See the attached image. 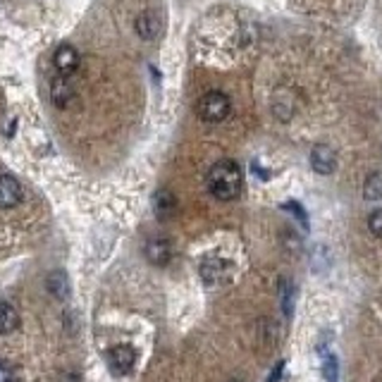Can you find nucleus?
Wrapping results in <instances>:
<instances>
[{
	"label": "nucleus",
	"mask_w": 382,
	"mask_h": 382,
	"mask_svg": "<svg viewBox=\"0 0 382 382\" xmlns=\"http://www.w3.org/2000/svg\"><path fill=\"white\" fill-rule=\"evenodd\" d=\"M206 186L218 201L237 198L241 193V189H244V175H241V167L234 163V160H218V163L208 170Z\"/></svg>",
	"instance_id": "1"
},
{
	"label": "nucleus",
	"mask_w": 382,
	"mask_h": 382,
	"mask_svg": "<svg viewBox=\"0 0 382 382\" xmlns=\"http://www.w3.org/2000/svg\"><path fill=\"white\" fill-rule=\"evenodd\" d=\"M198 115L203 122H223L230 115V98L223 91H208L198 100Z\"/></svg>",
	"instance_id": "2"
},
{
	"label": "nucleus",
	"mask_w": 382,
	"mask_h": 382,
	"mask_svg": "<svg viewBox=\"0 0 382 382\" xmlns=\"http://www.w3.org/2000/svg\"><path fill=\"white\" fill-rule=\"evenodd\" d=\"M198 272H201V277H203L206 285H220L232 275V263L216 253V256H206L203 260H201Z\"/></svg>",
	"instance_id": "3"
},
{
	"label": "nucleus",
	"mask_w": 382,
	"mask_h": 382,
	"mask_svg": "<svg viewBox=\"0 0 382 382\" xmlns=\"http://www.w3.org/2000/svg\"><path fill=\"white\" fill-rule=\"evenodd\" d=\"M146 258H149V263L151 265H158V267H165L167 263H170V258H172V246H170V241L167 239H149L146 241Z\"/></svg>",
	"instance_id": "4"
},
{
	"label": "nucleus",
	"mask_w": 382,
	"mask_h": 382,
	"mask_svg": "<svg viewBox=\"0 0 382 382\" xmlns=\"http://www.w3.org/2000/svg\"><path fill=\"white\" fill-rule=\"evenodd\" d=\"M53 63H55V70L60 72V77H72L79 67V53H77V48H72V46L65 43L55 51Z\"/></svg>",
	"instance_id": "5"
},
{
	"label": "nucleus",
	"mask_w": 382,
	"mask_h": 382,
	"mask_svg": "<svg viewBox=\"0 0 382 382\" xmlns=\"http://www.w3.org/2000/svg\"><path fill=\"white\" fill-rule=\"evenodd\" d=\"M311 165H313V170H316L318 175H330V172H334V167H337L334 151L330 149V146L318 144L316 149L311 151Z\"/></svg>",
	"instance_id": "6"
},
{
	"label": "nucleus",
	"mask_w": 382,
	"mask_h": 382,
	"mask_svg": "<svg viewBox=\"0 0 382 382\" xmlns=\"http://www.w3.org/2000/svg\"><path fill=\"white\" fill-rule=\"evenodd\" d=\"M108 359H110L112 371L129 373L134 368V361H137V351H134L129 344H117V346H112V349H110Z\"/></svg>",
	"instance_id": "7"
},
{
	"label": "nucleus",
	"mask_w": 382,
	"mask_h": 382,
	"mask_svg": "<svg viewBox=\"0 0 382 382\" xmlns=\"http://www.w3.org/2000/svg\"><path fill=\"white\" fill-rule=\"evenodd\" d=\"M22 201V186L15 177L0 175V208H15Z\"/></svg>",
	"instance_id": "8"
},
{
	"label": "nucleus",
	"mask_w": 382,
	"mask_h": 382,
	"mask_svg": "<svg viewBox=\"0 0 382 382\" xmlns=\"http://www.w3.org/2000/svg\"><path fill=\"white\" fill-rule=\"evenodd\" d=\"M153 211H156V216L160 220H167L175 216L177 211V198L175 193H172L170 189H160L156 191V196H153Z\"/></svg>",
	"instance_id": "9"
},
{
	"label": "nucleus",
	"mask_w": 382,
	"mask_h": 382,
	"mask_svg": "<svg viewBox=\"0 0 382 382\" xmlns=\"http://www.w3.org/2000/svg\"><path fill=\"white\" fill-rule=\"evenodd\" d=\"M137 33L146 41H153V38L160 33V19L153 15V12H144V15H139L137 19Z\"/></svg>",
	"instance_id": "10"
},
{
	"label": "nucleus",
	"mask_w": 382,
	"mask_h": 382,
	"mask_svg": "<svg viewBox=\"0 0 382 382\" xmlns=\"http://www.w3.org/2000/svg\"><path fill=\"white\" fill-rule=\"evenodd\" d=\"M17 325H19V316L15 306L8 304V301H0V334L17 330Z\"/></svg>",
	"instance_id": "11"
},
{
	"label": "nucleus",
	"mask_w": 382,
	"mask_h": 382,
	"mask_svg": "<svg viewBox=\"0 0 382 382\" xmlns=\"http://www.w3.org/2000/svg\"><path fill=\"white\" fill-rule=\"evenodd\" d=\"M364 193H366V198H371V201H380L382 198V175H380V172H375V175H371L366 179Z\"/></svg>",
	"instance_id": "12"
},
{
	"label": "nucleus",
	"mask_w": 382,
	"mask_h": 382,
	"mask_svg": "<svg viewBox=\"0 0 382 382\" xmlns=\"http://www.w3.org/2000/svg\"><path fill=\"white\" fill-rule=\"evenodd\" d=\"M65 82H67V77H58L55 82H53V100H55L58 105H65L67 100L72 98V89Z\"/></svg>",
	"instance_id": "13"
},
{
	"label": "nucleus",
	"mask_w": 382,
	"mask_h": 382,
	"mask_svg": "<svg viewBox=\"0 0 382 382\" xmlns=\"http://www.w3.org/2000/svg\"><path fill=\"white\" fill-rule=\"evenodd\" d=\"M48 290L55 294V297H67V292H70V285H67V277L65 272H53L48 277Z\"/></svg>",
	"instance_id": "14"
},
{
	"label": "nucleus",
	"mask_w": 382,
	"mask_h": 382,
	"mask_svg": "<svg viewBox=\"0 0 382 382\" xmlns=\"http://www.w3.org/2000/svg\"><path fill=\"white\" fill-rule=\"evenodd\" d=\"M368 227H371V232L375 234V237L382 239V208L371 213V218H368Z\"/></svg>",
	"instance_id": "15"
},
{
	"label": "nucleus",
	"mask_w": 382,
	"mask_h": 382,
	"mask_svg": "<svg viewBox=\"0 0 382 382\" xmlns=\"http://www.w3.org/2000/svg\"><path fill=\"white\" fill-rule=\"evenodd\" d=\"M325 378L327 382H337V359L334 356L325 361Z\"/></svg>",
	"instance_id": "16"
},
{
	"label": "nucleus",
	"mask_w": 382,
	"mask_h": 382,
	"mask_svg": "<svg viewBox=\"0 0 382 382\" xmlns=\"http://www.w3.org/2000/svg\"><path fill=\"white\" fill-rule=\"evenodd\" d=\"M0 382H15V373H12V368L8 364H3V361H0Z\"/></svg>",
	"instance_id": "17"
},
{
	"label": "nucleus",
	"mask_w": 382,
	"mask_h": 382,
	"mask_svg": "<svg viewBox=\"0 0 382 382\" xmlns=\"http://www.w3.org/2000/svg\"><path fill=\"white\" fill-rule=\"evenodd\" d=\"M282 371H285V361H280L277 366H275V373L267 378V382H277L280 380V375H282Z\"/></svg>",
	"instance_id": "18"
}]
</instances>
